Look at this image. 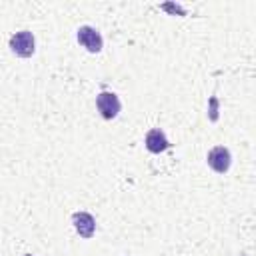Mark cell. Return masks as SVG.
Segmentation results:
<instances>
[{
	"label": "cell",
	"instance_id": "5",
	"mask_svg": "<svg viewBox=\"0 0 256 256\" xmlns=\"http://www.w3.org/2000/svg\"><path fill=\"white\" fill-rule=\"evenodd\" d=\"M72 224H74L76 232H78L82 238H86V240L92 238L94 232H96V220H94V216L88 214V212H74Z\"/></svg>",
	"mask_w": 256,
	"mask_h": 256
},
{
	"label": "cell",
	"instance_id": "1",
	"mask_svg": "<svg viewBox=\"0 0 256 256\" xmlns=\"http://www.w3.org/2000/svg\"><path fill=\"white\" fill-rule=\"evenodd\" d=\"M10 50H12L16 56H20V58H30V56L36 52L34 34L28 32V30L16 32V34L10 38Z\"/></svg>",
	"mask_w": 256,
	"mask_h": 256
},
{
	"label": "cell",
	"instance_id": "8",
	"mask_svg": "<svg viewBox=\"0 0 256 256\" xmlns=\"http://www.w3.org/2000/svg\"><path fill=\"white\" fill-rule=\"evenodd\" d=\"M24 256H32V254H24Z\"/></svg>",
	"mask_w": 256,
	"mask_h": 256
},
{
	"label": "cell",
	"instance_id": "6",
	"mask_svg": "<svg viewBox=\"0 0 256 256\" xmlns=\"http://www.w3.org/2000/svg\"><path fill=\"white\" fill-rule=\"evenodd\" d=\"M144 142H146V150L152 152V154H160V152H164V150L170 148V142H168L166 134L160 128H152L146 134V140Z\"/></svg>",
	"mask_w": 256,
	"mask_h": 256
},
{
	"label": "cell",
	"instance_id": "3",
	"mask_svg": "<svg viewBox=\"0 0 256 256\" xmlns=\"http://www.w3.org/2000/svg\"><path fill=\"white\" fill-rule=\"evenodd\" d=\"M76 38H78L80 46H84V48H86L88 52H92V54H98V52H102V48H104L102 34H100L94 26H80Z\"/></svg>",
	"mask_w": 256,
	"mask_h": 256
},
{
	"label": "cell",
	"instance_id": "2",
	"mask_svg": "<svg viewBox=\"0 0 256 256\" xmlns=\"http://www.w3.org/2000/svg\"><path fill=\"white\" fill-rule=\"evenodd\" d=\"M96 108L104 120H114L122 110V102L114 92H100L96 96Z\"/></svg>",
	"mask_w": 256,
	"mask_h": 256
},
{
	"label": "cell",
	"instance_id": "4",
	"mask_svg": "<svg viewBox=\"0 0 256 256\" xmlns=\"http://www.w3.org/2000/svg\"><path fill=\"white\" fill-rule=\"evenodd\" d=\"M208 166L218 172V174H226L230 170V164H232V156H230V150L224 148V146H214L210 152H208Z\"/></svg>",
	"mask_w": 256,
	"mask_h": 256
},
{
	"label": "cell",
	"instance_id": "7",
	"mask_svg": "<svg viewBox=\"0 0 256 256\" xmlns=\"http://www.w3.org/2000/svg\"><path fill=\"white\" fill-rule=\"evenodd\" d=\"M212 120H216V98H212Z\"/></svg>",
	"mask_w": 256,
	"mask_h": 256
}]
</instances>
